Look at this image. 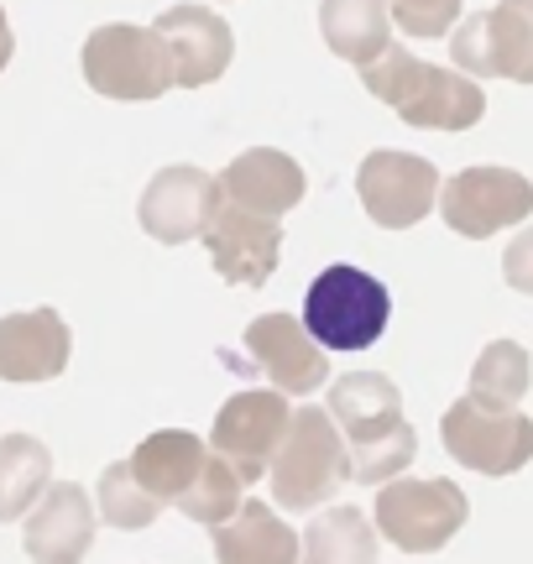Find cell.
<instances>
[{
    "label": "cell",
    "instance_id": "cell-1",
    "mask_svg": "<svg viewBox=\"0 0 533 564\" xmlns=\"http://www.w3.org/2000/svg\"><path fill=\"white\" fill-rule=\"evenodd\" d=\"M329 419L346 434L350 481L388 486L418 455V434L403 419V392L382 371H346L329 387Z\"/></svg>",
    "mask_w": 533,
    "mask_h": 564
},
{
    "label": "cell",
    "instance_id": "cell-2",
    "mask_svg": "<svg viewBox=\"0 0 533 564\" xmlns=\"http://www.w3.org/2000/svg\"><path fill=\"white\" fill-rule=\"evenodd\" d=\"M371 100L398 110V121L418 126V131H471L487 116V95L471 74H450L439 63H418L409 47L392 42L377 63L361 68Z\"/></svg>",
    "mask_w": 533,
    "mask_h": 564
},
{
    "label": "cell",
    "instance_id": "cell-3",
    "mask_svg": "<svg viewBox=\"0 0 533 564\" xmlns=\"http://www.w3.org/2000/svg\"><path fill=\"white\" fill-rule=\"evenodd\" d=\"M272 497L287 512H314L350 481L346 434L335 429L329 408H293L283 449L272 455Z\"/></svg>",
    "mask_w": 533,
    "mask_h": 564
},
{
    "label": "cell",
    "instance_id": "cell-4",
    "mask_svg": "<svg viewBox=\"0 0 533 564\" xmlns=\"http://www.w3.org/2000/svg\"><path fill=\"white\" fill-rule=\"evenodd\" d=\"M304 329L325 350H371V345L388 335V319H392V293L388 282H377L371 272L361 267H325L319 278L308 282L304 293Z\"/></svg>",
    "mask_w": 533,
    "mask_h": 564
},
{
    "label": "cell",
    "instance_id": "cell-5",
    "mask_svg": "<svg viewBox=\"0 0 533 564\" xmlns=\"http://www.w3.org/2000/svg\"><path fill=\"white\" fill-rule=\"evenodd\" d=\"M84 84L105 100H163L173 89V58L152 26L110 21L84 37Z\"/></svg>",
    "mask_w": 533,
    "mask_h": 564
},
{
    "label": "cell",
    "instance_id": "cell-6",
    "mask_svg": "<svg viewBox=\"0 0 533 564\" xmlns=\"http://www.w3.org/2000/svg\"><path fill=\"white\" fill-rule=\"evenodd\" d=\"M471 518V502L466 491L445 476H429V481H388L377 486V539H388L392 549L403 554H439L455 533Z\"/></svg>",
    "mask_w": 533,
    "mask_h": 564
},
{
    "label": "cell",
    "instance_id": "cell-7",
    "mask_svg": "<svg viewBox=\"0 0 533 564\" xmlns=\"http://www.w3.org/2000/svg\"><path fill=\"white\" fill-rule=\"evenodd\" d=\"M439 440L476 476H513L533 460V419L518 408H487L455 398L439 419Z\"/></svg>",
    "mask_w": 533,
    "mask_h": 564
},
{
    "label": "cell",
    "instance_id": "cell-8",
    "mask_svg": "<svg viewBox=\"0 0 533 564\" xmlns=\"http://www.w3.org/2000/svg\"><path fill=\"white\" fill-rule=\"evenodd\" d=\"M450 58L460 74L533 84V0H497L492 11L455 21Z\"/></svg>",
    "mask_w": 533,
    "mask_h": 564
},
{
    "label": "cell",
    "instance_id": "cell-9",
    "mask_svg": "<svg viewBox=\"0 0 533 564\" xmlns=\"http://www.w3.org/2000/svg\"><path fill=\"white\" fill-rule=\"evenodd\" d=\"M439 215L460 241H487L533 215V183L513 167H460L439 183Z\"/></svg>",
    "mask_w": 533,
    "mask_h": 564
},
{
    "label": "cell",
    "instance_id": "cell-10",
    "mask_svg": "<svg viewBox=\"0 0 533 564\" xmlns=\"http://www.w3.org/2000/svg\"><path fill=\"white\" fill-rule=\"evenodd\" d=\"M293 408L283 392H236L209 429V449L241 476V481H262L272 470V455L283 449Z\"/></svg>",
    "mask_w": 533,
    "mask_h": 564
},
{
    "label": "cell",
    "instance_id": "cell-11",
    "mask_svg": "<svg viewBox=\"0 0 533 564\" xmlns=\"http://www.w3.org/2000/svg\"><path fill=\"white\" fill-rule=\"evenodd\" d=\"M356 194L382 230H413L439 204V167L429 158L382 147L356 167Z\"/></svg>",
    "mask_w": 533,
    "mask_h": 564
},
{
    "label": "cell",
    "instance_id": "cell-12",
    "mask_svg": "<svg viewBox=\"0 0 533 564\" xmlns=\"http://www.w3.org/2000/svg\"><path fill=\"white\" fill-rule=\"evenodd\" d=\"M241 350H247V361H251L241 371H262L278 392L308 398V392H319L329 382V350L293 314H262V319H251L247 335H241Z\"/></svg>",
    "mask_w": 533,
    "mask_h": 564
},
{
    "label": "cell",
    "instance_id": "cell-13",
    "mask_svg": "<svg viewBox=\"0 0 533 564\" xmlns=\"http://www.w3.org/2000/svg\"><path fill=\"white\" fill-rule=\"evenodd\" d=\"M220 209V178L194 167V162H173L157 178L142 188L137 199V220L152 241L178 246V241H199Z\"/></svg>",
    "mask_w": 533,
    "mask_h": 564
},
{
    "label": "cell",
    "instance_id": "cell-14",
    "mask_svg": "<svg viewBox=\"0 0 533 564\" xmlns=\"http://www.w3.org/2000/svg\"><path fill=\"white\" fill-rule=\"evenodd\" d=\"M152 32L163 37L167 58H173V84L178 89H205L236 58V32L226 26V17H215L199 0L167 6L163 17L152 21Z\"/></svg>",
    "mask_w": 533,
    "mask_h": 564
},
{
    "label": "cell",
    "instance_id": "cell-15",
    "mask_svg": "<svg viewBox=\"0 0 533 564\" xmlns=\"http://www.w3.org/2000/svg\"><path fill=\"white\" fill-rule=\"evenodd\" d=\"M199 241L209 246V262H215L220 282H236V288H262L278 272V257H283L278 220L247 215V209H236L226 199H220V209H215V220H209Z\"/></svg>",
    "mask_w": 533,
    "mask_h": 564
},
{
    "label": "cell",
    "instance_id": "cell-16",
    "mask_svg": "<svg viewBox=\"0 0 533 564\" xmlns=\"http://www.w3.org/2000/svg\"><path fill=\"white\" fill-rule=\"evenodd\" d=\"M21 549L32 564H84L95 549V507L84 497V486L53 481L42 491V502L26 512Z\"/></svg>",
    "mask_w": 533,
    "mask_h": 564
},
{
    "label": "cell",
    "instance_id": "cell-17",
    "mask_svg": "<svg viewBox=\"0 0 533 564\" xmlns=\"http://www.w3.org/2000/svg\"><path fill=\"white\" fill-rule=\"evenodd\" d=\"M304 188V167L278 147H251L220 173V199L247 209V215H262V220H283L287 209H298Z\"/></svg>",
    "mask_w": 533,
    "mask_h": 564
},
{
    "label": "cell",
    "instance_id": "cell-18",
    "mask_svg": "<svg viewBox=\"0 0 533 564\" xmlns=\"http://www.w3.org/2000/svg\"><path fill=\"white\" fill-rule=\"evenodd\" d=\"M74 335L58 308H26L0 319V382H53L68 366Z\"/></svg>",
    "mask_w": 533,
    "mask_h": 564
},
{
    "label": "cell",
    "instance_id": "cell-19",
    "mask_svg": "<svg viewBox=\"0 0 533 564\" xmlns=\"http://www.w3.org/2000/svg\"><path fill=\"white\" fill-rule=\"evenodd\" d=\"M209 449L199 434H188V429H157V434H146L131 455H126V465H131V476L142 481V491L152 497V502H184L188 491H194V481L205 476L209 465Z\"/></svg>",
    "mask_w": 533,
    "mask_h": 564
},
{
    "label": "cell",
    "instance_id": "cell-20",
    "mask_svg": "<svg viewBox=\"0 0 533 564\" xmlns=\"http://www.w3.org/2000/svg\"><path fill=\"white\" fill-rule=\"evenodd\" d=\"M215 533V560L220 564H298L304 560V539L278 518V507L266 502H241L236 518H226Z\"/></svg>",
    "mask_w": 533,
    "mask_h": 564
},
{
    "label": "cell",
    "instance_id": "cell-21",
    "mask_svg": "<svg viewBox=\"0 0 533 564\" xmlns=\"http://www.w3.org/2000/svg\"><path fill=\"white\" fill-rule=\"evenodd\" d=\"M319 32L335 58L367 68L392 47L388 0H319Z\"/></svg>",
    "mask_w": 533,
    "mask_h": 564
},
{
    "label": "cell",
    "instance_id": "cell-22",
    "mask_svg": "<svg viewBox=\"0 0 533 564\" xmlns=\"http://www.w3.org/2000/svg\"><path fill=\"white\" fill-rule=\"evenodd\" d=\"M47 486H53V449L32 434H6L0 440V523L26 518Z\"/></svg>",
    "mask_w": 533,
    "mask_h": 564
},
{
    "label": "cell",
    "instance_id": "cell-23",
    "mask_svg": "<svg viewBox=\"0 0 533 564\" xmlns=\"http://www.w3.org/2000/svg\"><path fill=\"white\" fill-rule=\"evenodd\" d=\"M304 564H377V528L361 507L319 512L304 528Z\"/></svg>",
    "mask_w": 533,
    "mask_h": 564
},
{
    "label": "cell",
    "instance_id": "cell-24",
    "mask_svg": "<svg viewBox=\"0 0 533 564\" xmlns=\"http://www.w3.org/2000/svg\"><path fill=\"white\" fill-rule=\"evenodd\" d=\"M529 382H533L529 350L518 340H492L476 356L471 392H466V398H476V403H487V408H518L523 392H529Z\"/></svg>",
    "mask_w": 533,
    "mask_h": 564
},
{
    "label": "cell",
    "instance_id": "cell-25",
    "mask_svg": "<svg viewBox=\"0 0 533 564\" xmlns=\"http://www.w3.org/2000/svg\"><path fill=\"white\" fill-rule=\"evenodd\" d=\"M95 497H100V518L110 528H126V533H137V528H152L157 523V512H163V502H152L142 491V481L131 476V465L116 460L105 465L100 486H95Z\"/></svg>",
    "mask_w": 533,
    "mask_h": 564
},
{
    "label": "cell",
    "instance_id": "cell-26",
    "mask_svg": "<svg viewBox=\"0 0 533 564\" xmlns=\"http://www.w3.org/2000/svg\"><path fill=\"white\" fill-rule=\"evenodd\" d=\"M241 491H247V481H241V476H236L220 455H209L205 476H199V481H194V491L178 502V512H184L188 523H199V528H220L226 518H236V507L247 502Z\"/></svg>",
    "mask_w": 533,
    "mask_h": 564
},
{
    "label": "cell",
    "instance_id": "cell-27",
    "mask_svg": "<svg viewBox=\"0 0 533 564\" xmlns=\"http://www.w3.org/2000/svg\"><path fill=\"white\" fill-rule=\"evenodd\" d=\"M392 26L409 37H445L460 21V0H388Z\"/></svg>",
    "mask_w": 533,
    "mask_h": 564
},
{
    "label": "cell",
    "instance_id": "cell-28",
    "mask_svg": "<svg viewBox=\"0 0 533 564\" xmlns=\"http://www.w3.org/2000/svg\"><path fill=\"white\" fill-rule=\"evenodd\" d=\"M502 278L513 282L518 293L533 299V225L518 230V241H508V251H502Z\"/></svg>",
    "mask_w": 533,
    "mask_h": 564
},
{
    "label": "cell",
    "instance_id": "cell-29",
    "mask_svg": "<svg viewBox=\"0 0 533 564\" xmlns=\"http://www.w3.org/2000/svg\"><path fill=\"white\" fill-rule=\"evenodd\" d=\"M11 53H17V37H11V21H6V11H0V74H6Z\"/></svg>",
    "mask_w": 533,
    "mask_h": 564
}]
</instances>
